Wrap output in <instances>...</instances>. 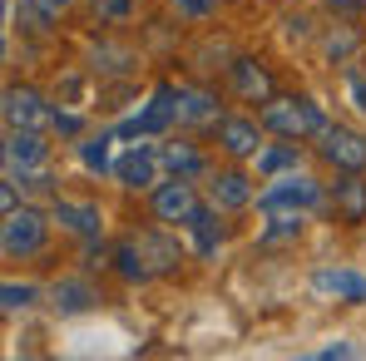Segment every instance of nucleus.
I'll return each mask as SVG.
<instances>
[{
	"label": "nucleus",
	"instance_id": "nucleus-21",
	"mask_svg": "<svg viewBox=\"0 0 366 361\" xmlns=\"http://www.w3.org/2000/svg\"><path fill=\"white\" fill-rule=\"evenodd\" d=\"M50 297H55V307H60V312H89V307L99 302V292H94L89 282L64 277V282H55V287H50Z\"/></svg>",
	"mask_w": 366,
	"mask_h": 361
},
{
	"label": "nucleus",
	"instance_id": "nucleus-26",
	"mask_svg": "<svg viewBox=\"0 0 366 361\" xmlns=\"http://www.w3.org/2000/svg\"><path fill=\"white\" fill-rule=\"evenodd\" d=\"M0 297H5V312H20V307H30V302L40 297V287H30V282H5Z\"/></svg>",
	"mask_w": 366,
	"mask_h": 361
},
{
	"label": "nucleus",
	"instance_id": "nucleus-23",
	"mask_svg": "<svg viewBox=\"0 0 366 361\" xmlns=\"http://www.w3.org/2000/svg\"><path fill=\"white\" fill-rule=\"evenodd\" d=\"M267 218H272V223H267V228H262V242H277V238H297V233H302V213H267Z\"/></svg>",
	"mask_w": 366,
	"mask_h": 361
},
{
	"label": "nucleus",
	"instance_id": "nucleus-29",
	"mask_svg": "<svg viewBox=\"0 0 366 361\" xmlns=\"http://www.w3.org/2000/svg\"><path fill=\"white\" fill-rule=\"evenodd\" d=\"M0 203H5V213H15V208H20V188H15V174L0 183Z\"/></svg>",
	"mask_w": 366,
	"mask_h": 361
},
{
	"label": "nucleus",
	"instance_id": "nucleus-5",
	"mask_svg": "<svg viewBox=\"0 0 366 361\" xmlns=\"http://www.w3.org/2000/svg\"><path fill=\"white\" fill-rule=\"evenodd\" d=\"M317 159L332 164L337 174H362L366 169V134L347 129V124H327L317 134Z\"/></svg>",
	"mask_w": 366,
	"mask_h": 361
},
{
	"label": "nucleus",
	"instance_id": "nucleus-10",
	"mask_svg": "<svg viewBox=\"0 0 366 361\" xmlns=\"http://www.w3.org/2000/svg\"><path fill=\"white\" fill-rule=\"evenodd\" d=\"M213 129H218V149H223L228 159H257V154H262V119L223 114Z\"/></svg>",
	"mask_w": 366,
	"mask_h": 361
},
{
	"label": "nucleus",
	"instance_id": "nucleus-8",
	"mask_svg": "<svg viewBox=\"0 0 366 361\" xmlns=\"http://www.w3.org/2000/svg\"><path fill=\"white\" fill-rule=\"evenodd\" d=\"M0 109H5V129H55V109L35 84H10Z\"/></svg>",
	"mask_w": 366,
	"mask_h": 361
},
{
	"label": "nucleus",
	"instance_id": "nucleus-12",
	"mask_svg": "<svg viewBox=\"0 0 366 361\" xmlns=\"http://www.w3.org/2000/svg\"><path fill=\"white\" fill-rule=\"evenodd\" d=\"M50 218L60 223L64 233H74V238H99L104 233V213L94 208V203H74V198H55L50 203Z\"/></svg>",
	"mask_w": 366,
	"mask_h": 361
},
{
	"label": "nucleus",
	"instance_id": "nucleus-31",
	"mask_svg": "<svg viewBox=\"0 0 366 361\" xmlns=\"http://www.w3.org/2000/svg\"><path fill=\"white\" fill-rule=\"evenodd\" d=\"M332 15H362V0H327Z\"/></svg>",
	"mask_w": 366,
	"mask_h": 361
},
{
	"label": "nucleus",
	"instance_id": "nucleus-11",
	"mask_svg": "<svg viewBox=\"0 0 366 361\" xmlns=\"http://www.w3.org/2000/svg\"><path fill=\"white\" fill-rule=\"evenodd\" d=\"M45 154H50V144H45L40 129H10V134H5V169H10V174H15V169H20V174L40 169Z\"/></svg>",
	"mask_w": 366,
	"mask_h": 361
},
{
	"label": "nucleus",
	"instance_id": "nucleus-27",
	"mask_svg": "<svg viewBox=\"0 0 366 361\" xmlns=\"http://www.w3.org/2000/svg\"><path fill=\"white\" fill-rule=\"evenodd\" d=\"M174 5H179V15H188V20H208L218 0H174Z\"/></svg>",
	"mask_w": 366,
	"mask_h": 361
},
{
	"label": "nucleus",
	"instance_id": "nucleus-13",
	"mask_svg": "<svg viewBox=\"0 0 366 361\" xmlns=\"http://www.w3.org/2000/svg\"><path fill=\"white\" fill-rule=\"evenodd\" d=\"M228 74H233V89L252 99V104H267L272 94H277V84H272V69L262 60H252V55H238V60L228 64Z\"/></svg>",
	"mask_w": 366,
	"mask_h": 361
},
{
	"label": "nucleus",
	"instance_id": "nucleus-30",
	"mask_svg": "<svg viewBox=\"0 0 366 361\" xmlns=\"http://www.w3.org/2000/svg\"><path fill=\"white\" fill-rule=\"evenodd\" d=\"M55 129H60L64 139H74V134H79V114H69V109L60 114V109H55Z\"/></svg>",
	"mask_w": 366,
	"mask_h": 361
},
{
	"label": "nucleus",
	"instance_id": "nucleus-6",
	"mask_svg": "<svg viewBox=\"0 0 366 361\" xmlns=\"http://www.w3.org/2000/svg\"><path fill=\"white\" fill-rule=\"evenodd\" d=\"M164 144H129L119 159H114V179L124 183V188H159L164 183Z\"/></svg>",
	"mask_w": 366,
	"mask_h": 361
},
{
	"label": "nucleus",
	"instance_id": "nucleus-15",
	"mask_svg": "<svg viewBox=\"0 0 366 361\" xmlns=\"http://www.w3.org/2000/svg\"><path fill=\"white\" fill-rule=\"evenodd\" d=\"M183 228L193 233V247H198L203 257H213V252L223 247V238H228V228H223V208H213V203H198L193 218H188Z\"/></svg>",
	"mask_w": 366,
	"mask_h": 361
},
{
	"label": "nucleus",
	"instance_id": "nucleus-24",
	"mask_svg": "<svg viewBox=\"0 0 366 361\" xmlns=\"http://www.w3.org/2000/svg\"><path fill=\"white\" fill-rule=\"evenodd\" d=\"M89 5H94V15H99V20L124 25V20H134V15H139V5H144V0H89Z\"/></svg>",
	"mask_w": 366,
	"mask_h": 361
},
{
	"label": "nucleus",
	"instance_id": "nucleus-3",
	"mask_svg": "<svg viewBox=\"0 0 366 361\" xmlns=\"http://www.w3.org/2000/svg\"><path fill=\"white\" fill-rule=\"evenodd\" d=\"M317 203H322V183L297 174V169L292 174H277V179L257 193V208L262 213H312Z\"/></svg>",
	"mask_w": 366,
	"mask_h": 361
},
{
	"label": "nucleus",
	"instance_id": "nucleus-32",
	"mask_svg": "<svg viewBox=\"0 0 366 361\" xmlns=\"http://www.w3.org/2000/svg\"><path fill=\"white\" fill-rule=\"evenodd\" d=\"M322 361H337V357H357V347H347V342H337V347H327V352H317Z\"/></svg>",
	"mask_w": 366,
	"mask_h": 361
},
{
	"label": "nucleus",
	"instance_id": "nucleus-17",
	"mask_svg": "<svg viewBox=\"0 0 366 361\" xmlns=\"http://www.w3.org/2000/svg\"><path fill=\"white\" fill-rule=\"evenodd\" d=\"M312 287L322 297H337V302H366V277L352 272V267H322L312 277Z\"/></svg>",
	"mask_w": 366,
	"mask_h": 361
},
{
	"label": "nucleus",
	"instance_id": "nucleus-18",
	"mask_svg": "<svg viewBox=\"0 0 366 361\" xmlns=\"http://www.w3.org/2000/svg\"><path fill=\"white\" fill-rule=\"evenodd\" d=\"M179 124L198 129V124H218V99L208 89H193V84H179Z\"/></svg>",
	"mask_w": 366,
	"mask_h": 361
},
{
	"label": "nucleus",
	"instance_id": "nucleus-9",
	"mask_svg": "<svg viewBox=\"0 0 366 361\" xmlns=\"http://www.w3.org/2000/svg\"><path fill=\"white\" fill-rule=\"evenodd\" d=\"M149 208H154L159 223H188L193 208H198V188H193V179L169 174L159 188H149Z\"/></svg>",
	"mask_w": 366,
	"mask_h": 361
},
{
	"label": "nucleus",
	"instance_id": "nucleus-28",
	"mask_svg": "<svg viewBox=\"0 0 366 361\" xmlns=\"http://www.w3.org/2000/svg\"><path fill=\"white\" fill-rule=\"evenodd\" d=\"M347 89H352V99H357V109L366 114V74L362 69H347Z\"/></svg>",
	"mask_w": 366,
	"mask_h": 361
},
{
	"label": "nucleus",
	"instance_id": "nucleus-16",
	"mask_svg": "<svg viewBox=\"0 0 366 361\" xmlns=\"http://www.w3.org/2000/svg\"><path fill=\"white\" fill-rule=\"evenodd\" d=\"M332 208L342 223H366V179L362 174H337L332 183Z\"/></svg>",
	"mask_w": 366,
	"mask_h": 361
},
{
	"label": "nucleus",
	"instance_id": "nucleus-7",
	"mask_svg": "<svg viewBox=\"0 0 366 361\" xmlns=\"http://www.w3.org/2000/svg\"><path fill=\"white\" fill-rule=\"evenodd\" d=\"M169 124H179V84H159L154 99H149V109H139L134 119L119 124V139H154Z\"/></svg>",
	"mask_w": 366,
	"mask_h": 361
},
{
	"label": "nucleus",
	"instance_id": "nucleus-1",
	"mask_svg": "<svg viewBox=\"0 0 366 361\" xmlns=\"http://www.w3.org/2000/svg\"><path fill=\"white\" fill-rule=\"evenodd\" d=\"M183 262V247L169 233H134L114 247V267H119L124 282H149V277H164Z\"/></svg>",
	"mask_w": 366,
	"mask_h": 361
},
{
	"label": "nucleus",
	"instance_id": "nucleus-14",
	"mask_svg": "<svg viewBox=\"0 0 366 361\" xmlns=\"http://www.w3.org/2000/svg\"><path fill=\"white\" fill-rule=\"evenodd\" d=\"M208 203L223 208V213L247 208V203H252V179H247L243 169H218V174H208Z\"/></svg>",
	"mask_w": 366,
	"mask_h": 361
},
{
	"label": "nucleus",
	"instance_id": "nucleus-33",
	"mask_svg": "<svg viewBox=\"0 0 366 361\" xmlns=\"http://www.w3.org/2000/svg\"><path fill=\"white\" fill-rule=\"evenodd\" d=\"M40 5H45V10H50V15H60V10H69V5H74V0H40Z\"/></svg>",
	"mask_w": 366,
	"mask_h": 361
},
{
	"label": "nucleus",
	"instance_id": "nucleus-19",
	"mask_svg": "<svg viewBox=\"0 0 366 361\" xmlns=\"http://www.w3.org/2000/svg\"><path fill=\"white\" fill-rule=\"evenodd\" d=\"M114 139H119V129H104V134H89V139H79V164L89 169V174H114Z\"/></svg>",
	"mask_w": 366,
	"mask_h": 361
},
{
	"label": "nucleus",
	"instance_id": "nucleus-25",
	"mask_svg": "<svg viewBox=\"0 0 366 361\" xmlns=\"http://www.w3.org/2000/svg\"><path fill=\"white\" fill-rule=\"evenodd\" d=\"M352 50H357V30H332V35L322 40V55H327V60H347Z\"/></svg>",
	"mask_w": 366,
	"mask_h": 361
},
{
	"label": "nucleus",
	"instance_id": "nucleus-20",
	"mask_svg": "<svg viewBox=\"0 0 366 361\" xmlns=\"http://www.w3.org/2000/svg\"><path fill=\"white\" fill-rule=\"evenodd\" d=\"M302 164V149H297V139H287V144H262V154H257V174H267V179H277V174H292Z\"/></svg>",
	"mask_w": 366,
	"mask_h": 361
},
{
	"label": "nucleus",
	"instance_id": "nucleus-4",
	"mask_svg": "<svg viewBox=\"0 0 366 361\" xmlns=\"http://www.w3.org/2000/svg\"><path fill=\"white\" fill-rule=\"evenodd\" d=\"M50 223L55 218H45V213H35V208H15V213H5V228H0V247H5V257H35L45 238H50Z\"/></svg>",
	"mask_w": 366,
	"mask_h": 361
},
{
	"label": "nucleus",
	"instance_id": "nucleus-22",
	"mask_svg": "<svg viewBox=\"0 0 366 361\" xmlns=\"http://www.w3.org/2000/svg\"><path fill=\"white\" fill-rule=\"evenodd\" d=\"M164 169L179 174V179H198L208 164H203V154L193 144H164Z\"/></svg>",
	"mask_w": 366,
	"mask_h": 361
},
{
	"label": "nucleus",
	"instance_id": "nucleus-2",
	"mask_svg": "<svg viewBox=\"0 0 366 361\" xmlns=\"http://www.w3.org/2000/svg\"><path fill=\"white\" fill-rule=\"evenodd\" d=\"M327 114H322V104L317 99H307V94H272L267 104H262V129H272L277 139H317L322 129H327Z\"/></svg>",
	"mask_w": 366,
	"mask_h": 361
}]
</instances>
